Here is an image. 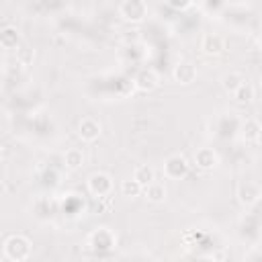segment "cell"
<instances>
[{"label": "cell", "mask_w": 262, "mask_h": 262, "mask_svg": "<svg viewBox=\"0 0 262 262\" xmlns=\"http://www.w3.org/2000/svg\"><path fill=\"white\" fill-rule=\"evenodd\" d=\"M239 125H242V119L237 117V113L233 111H223L219 113L213 121H211V133L213 137H217L219 141H227V139H233L239 131Z\"/></svg>", "instance_id": "cell-1"}, {"label": "cell", "mask_w": 262, "mask_h": 262, "mask_svg": "<svg viewBox=\"0 0 262 262\" xmlns=\"http://www.w3.org/2000/svg\"><path fill=\"white\" fill-rule=\"evenodd\" d=\"M33 252V244L27 235L23 233H10L4 244H2V254L4 258L8 260H14V262H20V260H27Z\"/></svg>", "instance_id": "cell-2"}, {"label": "cell", "mask_w": 262, "mask_h": 262, "mask_svg": "<svg viewBox=\"0 0 262 262\" xmlns=\"http://www.w3.org/2000/svg\"><path fill=\"white\" fill-rule=\"evenodd\" d=\"M235 196H237V201H239V205H242L244 209L258 207V201H260V196H262L260 182H258V180H252V178L239 180V182H237V188H235Z\"/></svg>", "instance_id": "cell-3"}, {"label": "cell", "mask_w": 262, "mask_h": 262, "mask_svg": "<svg viewBox=\"0 0 262 262\" xmlns=\"http://www.w3.org/2000/svg\"><path fill=\"white\" fill-rule=\"evenodd\" d=\"M147 12L145 0H121L119 4V16L131 25H141L147 18Z\"/></svg>", "instance_id": "cell-4"}, {"label": "cell", "mask_w": 262, "mask_h": 262, "mask_svg": "<svg viewBox=\"0 0 262 262\" xmlns=\"http://www.w3.org/2000/svg\"><path fill=\"white\" fill-rule=\"evenodd\" d=\"M162 172H164V178L166 180H182L190 172V162L182 154H172V156H168L164 160Z\"/></svg>", "instance_id": "cell-5"}, {"label": "cell", "mask_w": 262, "mask_h": 262, "mask_svg": "<svg viewBox=\"0 0 262 262\" xmlns=\"http://www.w3.org/2000/svg\"><path fill=\"white\" fill-rule=\"evenodd\" d=\"M86 188H88L90 196L102 201V199L111 196V192H113V176L108 172H102V170L92 172L86 180Z\"/></svg>", "instance_id": "cell-6"}, {"label": "cell", "mask_w": 262, "mask_h": 262, "mask_svg": "<svg viewBox=\"0 0 262 262\" xmlns=\"http://www.w3.org/2000/svg\"><path fill=\"white\" fill-rule=\"evenodd\" d=\"M88 246L98 252V254H104L108 250H113L117 246V233L111 229V227H94L88 235Z\"/></svg>", "instance_id": "cell-7"}, {"label": "cell", "mask_w": 262, "mask_h": 262, "mask_svg": "<svg viewBox=\"0 0 262 262\" xmlns=\"http://www.w3.org/2000/svg\"><path fill=\"white\" fill-rule=\"evenodd\" d=\"M192 162H194V166H196L199 170L211 172V170H215V168L219 166V154H217L215 147L205 145V147H199V149L194 151Z\"/></svg>", "instance_id": "cell-8"}, {"label": "cell", "mask_w": 262, "mask_h": 262, "mask_svg": "<svg viewBox=\"0 0 262 262\" xmlns=\"http://www.w3.org/2000/svg\"><path fill=\"white\" fill-rule=\"evenodd\" d=\"M102 133V125L98 119L94 117H82L80 123H78V137L84 141V143H92L100 137Z\"/></svg>", "instance_id": "cell-9"}, {"label": "cell", "mask_w": 262, "mask_h": 262, "mask_svg": "<svg viewBox=\"0 0 262 262\" xmlns=\"http://www.w3.org/2000/svg\"><path fill=\"white\" fill-rule=\"evenodd\" d=\"M160 84V78L154 68H141L133 78V88L139 92H151Z\"/></svg>", "instance_id": "cell-10"}, {"label": "cell", "mask_w": 262, "mask_h": 262, "mask_svg": "<svg viewBox=\"0 0 262 262\" xmlns=\"http://www.w3.org/2000/svg\"><path fill=\"white\" fill-rule=\"evenodd\" d=\"M196 76H199V72H196V66H194L192 61H178V63L174 66V70H172V78H174V82L180 84V86L192 84V82L196 80Z\"/></svg>", "instance_id": "cell-11"}, {"label": "cell", "mask_w": 262, "mask_h": 262, "mask_svg": "<svg viewBox=\"0 0 262 262\" xmlns=\"http://www.w3.org/2000/svg\"><path fill=\"white\" fill-rule=\"evenodd\" d=\"M223 49H225V39H223L221 35H217V33H207V35H203V39H201V51H203L205 55L217 57V55L223 53Z\"/></svg>", "instance_id": "cell-12"}, {"label": "cell", "mask_w": 262, "mask_h": 262, "mask_svg": "<svg viewBox=\"0 0 262 262\" xmlns=\"http://www.w3.org/2000/svg\"><path fill=\"white\" fill-rule=\"evenodd\" d=\"M260 123H258V119H254V117H250V119H246V121H242V125H239V131H237V135L248 143V145H258L260 143Z\"/></svg>", "instance_id": "cell-13"}, {"label": "cell", "mask_w": 262, "mask_h": 262, "mask_svg": "<svg viewBox=\"0 0 262 262\" xmlns=\"http://www.w3.org/2000/svg\"><path fill=\"white\" fill-rule=\"evenodd\" d=\"M141 194H143L149 203L158 205V203H164V201H166V196H168V188H166V184H164L162 180H156V178H154L149 184L143 186Z\"/></svg>", "instance_id": "cell-14"}, {"label": "cell", "mask_w": 262, "mask_h": 262, "mask_svg": "<svg viewBox=\"0 0 262 262\" xmlns=\"http://www.w3.org/2000/svg\"><path fill=\"white\" fill-rule=\"evenodd\" d=\"M258 229H260V219H258V213L252 211V213H248V215L244 217L242 227H239V233H242L244 239H252V242L256 244V242H258V235H260Z\"/></svg>", "instance_id": "cell-15"}, {"label": "cell", "mask_w": 262, "mask_h": 262, "mask_svg": "<svg viewBox=\"0 0 262 262\" xmlns=\"http://www.w3.org/2000/svg\"><path fill=\"white\" fill-rule=\"evenodd\" d=\"M20 33L16 27L12 25H6L0 29V47L6 49V51H16L20 47Z\"/></svg>", "instance_id": "cell-16"}, {"label": "cell", "mask_w": 262, "mask_h": 262, "mask_svg": "<svg viewBox=\"0 0 262 262\" xmlns=\"http://www.w3.org/2000/svg\"><path fill=\"white\" fill-rule=\"evenodd\" d=\"M246 82V76L242 72H235V70H229L221 76V88L227 92V94H233L242 84Z\"/></svg>", "instance_id": "cell-17"}, {"label": "cell", "mask_w": 262, "mask_h": 262, "mask_svg": "<svg viewBox=\"0 0 262 262\" xmlns=\"http://www.w3.org/2000/svg\"><path fill=\"white\" fill-rule=\"evenodd\" d=\"M84 162H86V158H84V151L80 147L66 149V154H63V166L68 170H80L84 166Z\"/></svg>", "instance_id": "cell-18"}, {"label": "cell", "mask_w": 262, "mask_h": 262, "mask_svg": "<svg viewBox=\"0 0 262 262\" xmlns=\"http://www.w3.org/2000/svg\"><path fill=\"white\" fill-rule=\"evenodd\" d=\"M231 96H233V100H235L237 104H248V102H252V100L256 98V88L246 80V82H244Z\"/></svg>", "instance_id": "cell-19"}, {"label": "cell", "mask_w": 262, "mask_h": 262, "mask_svg": "<svg viewBox=\"0 0 262 262\" xmlns=\"http://www.w3.org/2000/svg\"><path fill=\"white\" fill-rule=\"evenodd\" d=\"M133 180H137L141 186H145V184H149L154 178H156V172H154V168L151 166H147V164H141V166H137L135 170H133V176H131Z\"/></svg>", "instance_id": "cell-20"}, {"label": "cell", "mask_w": 262, "mask_h": 262, "mask_svg": "<svg viewBox=\"0 0 262 262\" xmlns=\"http://www.w3.org/2000/svg\"><path fill=\"white\" fill-rule=\"evenodd\" d=\"M61 211H66V213H70V215L82 213V211H84V201H82V196H78V194H68L66 201L61 203Z\"/></svg>", "instance_id": "cell-21"}, {"label": "cell", "mask_w": 262, "mask_h": 262, "mask_svg": "<svg viewBox=\"0 0 262 262\" xmlns=\"http://www.w3.org/2000/svg\"><path fill=\"white\" fill-rule=\"evenodd\" d=\"M141 190H143V186H141L137 180H133V178H127V180L121 182V194L127 196V199H137V196H141Z\"/></svg>", "instance_id": "cell-22"}, {"label": "cell", "mask_w": 262, "mask_h": 262, "mask_svg": "<svg viewBox=\"0 0 262 262\" xmlns=\"http://www.w3.org/2000/svg\"><path fill=\"white\" fill-rule=\"evenodd\" d=\"M199 6L205 14H221L223 8L227 6V0H199Z\"/></svg>", "instance_id": "cell-23"}, {"label": "cell", "mask_w": 262, "mask_h": 262, "mask_svg": "<svg viewBox=\"0 0 262 262\" xmlns=\"http://www.w3.org/2000/svg\"><path fill=\"white\" fill-rule=\"evenodd\" d=\"M172 10H178V12H186L192 4H194V0H164Z\"/></svg>", "instance_id": "cell-24"}, {"label": "cell", "mask_w": 262, "mask_h": 262, "mask_svg": "<svg viewBox=\"0 0 262 262\" xmlns=\"http://www.w3.org/2000/svg\"><path fill=\"white\" fill-rule=\"evenodd\" d=\"M250 0H227V4H246Z\"/></svg>", "instance_id": "cell-25"}, {"label": "cell", "mask_w": 262, "mask_h": 262, "mask_svg": "<svg viewBox=\"0 0 262 262\" xmlns=\"http://www.w3.org/2000/svg\"><path fill=\"white\" fill-rule=\"evenodd\" d=\"M2 156H4V145L0 143V160H2Z\"/></svg>", "instance_id": "cell-26"}]
</instances>
